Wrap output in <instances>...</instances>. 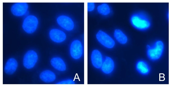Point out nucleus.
Segmentation results:
<instances>
[{"mask_svg": "<svg viewBox=\"0 0 172 87\" xmlns=\"http://www.w3.org/2000/svg\"><path fill=\"white\" fill-rule=\"evenodd\" d=\"M83 48L81 42L78 40L73 41L70 45V52L72 58L78 59L82 55Z\"/></svg>", "mask_w": 172, "mask_h": 87, "instance_id": "39448f33", "label": "nucleus"}, {"mask_svg": "<svg viewBox=\"0 0 172 87\" xmlns=\"http://www.w3.org/2000/svg\"><path fill=\"white\" fill-rule=\"evenodd\" d=\"M38 23V19L35 16L32 15L29 16L24 20L22 28L27 33H31L35 30Z\"/></svg>", "mask_w": 172, "mask_h": 87, "instance_id": "7ed1b4c3", "label": "nucleus"}, {"mask_svg": "<svg viewBox=\"0 0 172 87\" xmlns=\"http://www.w3.org/2000/svg\"><path fill=\"white\" fill-rule=\"evenodd\" d=\"M98 12L103 15H107L110 12V9L109 5L106 3H103L97 7Z\"/></svg>", "mask_w": 172, "mask_h": 87, "instance_id": "f3484780", "label": "nucleus"}, {"mask_svg": "<svg viewBox=\"0 0 172 87\" xmlns=\"http://www.w3.org/2000/svg\"><path fill=\"white\" fill-rule=\"evenodd\" d=\"M50 62L52 66L59 71H62L66 69V67L64 62L59 57H54L51 59Z\"/></svg>", "mask_w": 172, "mask_h": 87, "instance_id": "4468645a", "label": "nucleus"}, {"mask_svg": "<svg viewBox=\"0 0 172 87\" xmlns=\"http://www.w3.org/2000/svg\"><path fill=\"white\" fill-rule=\"evenodd\" d=\"M28 9V4L25 2H19L14 4L12 7L11 11L14 15L20 16L25 14Z\"/></svg>", "mask_w": 172, "mask_h": 87, "instance_id": "6e6552de", "label": "nucleus"}, {"mask_svg": "<svg viewBox=\"0 0 172 87\" xmlns=\"http://www.w3.org/2000/svg\"><path fill=\"white\" fill-rule=\"evenodd\" d=\"M147 55L152 61L158 60L161 57L164 51V45L161 40H158L152 45L147 46Z\"/></svg>", "mask_w": 172, "mask_h": 87, "instance_id": "f03ea898", "label": "nucleus"}, {"mask_svg": "<svg viewBox=\"0 0 172 87\" xmlns=\"http://www.w3.org/2000/svg\"><path fill=\"white\" fill-rule=\"evenodd\" d=\"M49 36L52 41L56 43L63 41L66 37V34L63 32L57 29L51 30L49 32Z\"/></svg>", "mask_w": 172, "mask_h": 87, "instance_id": "9b49d317", "label": "nucleus"}, {"mask_svg": "<svg viewBox=\"0 0 172 87\" xmlns=\"http://www.w3.org/2000/svg\"><path fill=\"white\" fill-rule=\"evenodd\" d=\"M87 5L88 11H91L94 9L95 7V5L94 3L88 2Z\"/></svg>", "mask_w": 172, "mask_h": 87, "instance_id": "6ab92c4d", "label": "nucleus"}, {"mask_svg": "<svg viewBox=\"0 0 172 87\" xmlns=\"http://www.w3.org/2000/svg\"><path fill=\"white\" fill-rule=\"evenodd\" d=\"M40 78L41 80L45 82H50L55 80L56 75L52 71L47 70L42 71L40 74Z\"/></svg>", "mask_w": 172, "mask_h": 87, "instance_id": "2eb2a0df", "label": "nucleus"}, {"mask_svg": "<svg viewBox=\"0 0 172 87\" xmlns=\"http://www.w3.org/2000/svg\"><path fill=\"white\" fill-rule=\"evenodd\" d=\"M92 63L95 68H101L103 59L101 53L98 50H94L91 55Z\"/></svg>", "mask_w": 172, "mask_h": 87, "instance_id": "9d476101", "label": "nucleus"}, {"mask_svg": "<svg viewBox=\"0 0 172 87\" xmlns=\"http://www.w3.org/2000/svg\"><path fill=\"white\" fill-rule=\"evenodd\" d=\"M57 84H75L74 81L71 79H68L65 80H63L61 81L58 82Z\"/></svg>", "mask_w": 172, "mask_h": 87, "instance_id": "a211bd4d", "label": "nucleus"}, {"mask_svg": "<svg viewBox=\"0 0 172 87\" xmlns=\"http://www.w3.org/2000/svg\"><path fill=\"white\" fill-rule=\"evenodd\" d=\"M130 20L132 26L140 30H147L151 26V22L149 18L142 12H138L133 14L130 17Z\"/></svg>", "mask_w": 172, "mask_h": 87, "instance_id": "f257e3e1", "label": "nucleus"}, {"mask_svg": "<svg viewBox=\"0 0 172 87\" xmlns=\"http://www.w3.org/2000/svg\"><path fill=\"white\" fill-rule=\"evenodd\" d=\"M18 66L17 61L14 58H10L7 61L4 71L8 74H12L16 70Z\"/></svg>", "mask_w": 172, "mask_h": 87, "instance_id": "ddd939ff", "label": "nucleus"}, {"mask_svg": "<svg viewBox=\"0 0 172 87\" xmlns=\"http://www.w3.org/2000/svg\"><path fill=\"white\" fill-rule=\"evenodd\" d=\"M114 68V63L113 60L110 57H106L101 67L102 71L106 74H110L113 71Z\"/></svg>", "mask_w": 172, "mask_h": 87, "instance_id": "1a4fd4ad", "label": "nucleus"}, {"mask_svg": "<svg viewBox=\"0 0 172 87\" xmlns=\"http://www.w3.org/2000/svg\"><path fill=\"white\" fill-rule=\"evenodd\" d=\"M37 60L38 55L35 51L32 50L28 51L24 57L23 65L27 68H31L34 66Z\"/></svg>", "mask_w": 172, "mask_h": 87, "instance_id": "423d86ee", "label": "nucleus"}, {"mask_svg": "<svg viewBox=\"0 0 172 87\" xmlns=\"http://www.w3.org/2000/svg\"><path fill=\"white\" fill-rule=\"evenodd\" d=\"M136 68L137 71L143 75H147L150 71V68L148 64L143 60H139L136 63Z\"/></svg>", "mask_w": 172, "mask_h": 87, "instance_id": "f8f14e48", "label": "nucleus"}, {"mask_svg": "<svg viewBox=\"0 0 172 87\" xmlns=\"http://www.w3.org/2000/svg\"><path fill=\"white\" fill-rule=\"evenodd\" d=\"M96 38L101 44L107 48H112L115 45V42L113 39L103 31H99L96 34Z\"/></svg>", "mask_w": 172, "mask_h": 87, "instance_id": "20e7f679", "label": "nucleus"}, {"mask_svg": "<svg viewBox=\"0 0 172 87\" xmlns=\"http://www.w3.org/2000/svg\"><path fill=\"white\" fill-rule=\"evenodd\" d=\"M57 21L59 26L67 30H72L74 28L73 21L71 18L67 16L62 15L59 16Z\"/></svg>", "mask_w": 172, "mask_h": 87, "instance_id": "0eeeda50", "label": "nucleus"}, {"mask_svg": "<svg viewBox=\"0 0 172 87\" xmlns=\"http://www.w3.org/2000/svg\"><path fill=\"white\" fill-rule=\"evenodd\" d=\"M114 35L115 38L120 43L125 44L127 43L128 40L127 36L120 30H115Z\"/></svg>", "mask_w": 172, "mask_h": 87, "instance_id": "dca6fc26", "label": "nucleus"}]
</instances>
